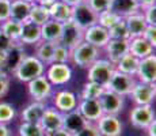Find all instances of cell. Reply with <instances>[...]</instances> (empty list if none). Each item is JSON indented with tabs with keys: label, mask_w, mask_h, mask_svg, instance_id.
I'll return each mask as SVG.
<instances>
[{
	"label": "cell",
	"mask_w": 156,
	"mask_h": 136,
	"mask_svg": "<svg viewBox=\"0 0 156 136\" xmlns=\"http://www.w3.org/2000/svg\"><path fill=\"white\" fill-rule=\"evenodd\" d=\"M61 2L67 3L68 6H71V7H75V6H77L79 3H82L83 0H61Z\"/></svg>",
	"instance_id": "51"
},
{
	"label": "cell",
	"mask_w": 156,
	"mask_h": 136,
	"mask_svg": "<svg viewBox=\"0 0 156 136\" xmlns=\"http://www.w3.org/2000/svg\"><path fill=\"white\" fill-rule=\"evenodd\" d=\"M73 136H101L99 131H98V127L92 123H87L80 131L75 132Z\"/></svg>",
	"instance_id": "39"
},
{
	"label": "cell",
	"mask_w": 156,
	"mask_h": 136,
	"mask_svg": "<svg viewBox=\"0 0 156 136\" xmlns=\"http://www.w3.org/2000/svg\"><path fill=\"white\" fill-rule=\"evenodd\" d=\"M130 97L133 98L136 105H152L156 97L155 84L136 82V84H134L133 90L130 93Z\"/></svg>",
	"instance_id": "10"
},
{
	"label": "cell",
	"mask_w": 156,
	"mask_h": 136,
	"mask_svg": "<svg viewBox=\"0 0 156 136\" xmlns=\"http://www.w3.org/2000/svg\"><path fill=\"white\" fill-rule=\"evenodd\" d=\"M0 136H11L10 128L3 123H0Z\"/></svg>",
	"instance_id": "48"
},
{
	"label": "cell",
	"mask_w": 156,
	"mask_h": 136,
	"mask_svg": "<svg viewBox=\"0 0 156 136\" xmlns=\"http://www.w3.org/2000/svg\"><path fill=\"white\" fill-rule=\"evenodd\" d=\"M0 29H2L12 41H15V42L19 41L20 33H22V23L20 22H16V20H12V19H7L5 22L2 23Z\"/></svg>",
	"instance_id": "32"
},
{
	"label": "cell",
	"mask_w": 156,
	"mask_h": 136,
	"mask_svg": "<svg viewBox=\"0 0 156 136\" xmlns=\"http://www.w3.org/2000/svg\"><path fill=\"white\" fill-rule=\"evenodd\" d=\"M139 61L140 59H137L136 56H133L132 53H126L122 59H119V61H117L114 64V68L117 71L122 72V74L134 76L137 72V68H139Z\"/></svg>",
	"instance_id": "29"
},
{
	"label": "cell",
	"mask_w": 156,
	"mask_h": 136,
	"mask_svg": "<svg viewBox=\"0 0 156 136\" xmlns=\"http://www.w3.org/2000/svg\"><path fill=\"white\" fill-rule=\"evenodd\" d=\"M83 35H84V30L79 27L73 20H68V22L62 23V31L61 38H60V44L67 46L68 49H72L76 46L77 44L83 41Z\"/></svg>",
	"instance_id": "9"
},
{
	"label": "cell",
	"mask_w": 156,
	"mask_h": 136,
	"mask_svg": "<svg viewBox=\"0 0 156 136\" xmlns=\"http://www.w3.org/2000/svg\"><path fill=\"white\" fill-rule=\"evenodd\" d=\"M58 44V42H57ZM37 45V49H35V57H37L40 61H42L44 64L49 65L52 64V59H53V50H55L56 42H49V41H42L41 40Z\"/></svg>",
	"instance_id": "30"
},
{
	"label": "cell",
	"mask_w": 156,
	"mask_h": 136,
	"mask_svg": "<svg viewBox=\"0 0 156 136\" xmlns=\"http://www.w3.org/2000/svg\"><path fill=\"white\" fill-rule=\"evenodd\" d=\"M29 94L34 101L45 102L52 95V84L46 79L45 75H41L38 78H34L33 80L27 82Z\"/></svg>",
	"instance_id": "8"
},
{
	"label": "cell",
	"mask_w": 156,
	"mask_h": 136,
	"mask_svg": "<svg viewBox=\"0 0 156 136\" xmlns=\"http://www.w3.org/2000/svg\"><path fill=\"white\" fill-rule=\"evenodd\" d=\"M72 20L83 30L88 29L90 26H94L98 23V13H95L87 0H83L77 6L72 7Z\"/></svg>",
	"instance_id": "4"
},
{
	"label": "cell",
	"mask_w": 156,
	"mask_h": 136,
	"mask_svg": "<svg viewBox=\"0 0 156 136\" xmlns=\"http://www.w3.org/2000/svg\"><path fill=\"white\" fill-rule=\"evenodd\" d=\"M41 41V26L31 20H26L22 23V33H20L19 41L20 44H38Z\"/></svg>",
	"instance_id": "21"
},
{
	"label": "cell",
	"mask_w": 156,
	"mask_h": 136,
	"mask_svg": "<svg viewBox=\"0 0 156 136\" xmlns=\"http://www.w3.org/2000/svg\"><path fill=\"white\" fill-rule=\"evenodd\" d=\"M98 131L101 136H121L122 123L114 114H103L97 121Z\"/></svg>",
	"instance_id": "13"
},
{
	"label": "cell",
	"mask_w": 156,
	"mask_h": 136,
	"mask_svg": "<svg viewBox=\"0 0 156 136\" xmlns=\"http://www.w3.org/2000/svg\"><path fill=\"white\" fill-rule=\"evenodd\" d=\"M71 50V60L75 65L80 68H88L95 60L99 59V49L94 45L88 44L86 41H82L73 46Z\"/></svg>",
	"instance_id": "2"
},
{
	"label": "cell",
	"mask_w": 156,
	"mask_h": 136,
	"mask_svg": "<svg viewBox=\"0 0 156 136\" xmlns=\"http://www.w3.org/2000/svg\"><path fill=\"white\" fill-rule=\"evenodd\" d=\"M46 79L50 82V84H65L71 80L72 78V69L68 64H58V63H52L49 64V68L46 71Z\"/></svg>",
	"instance_id": "14"
},
{
	"label": "cell",
	"mask_w": 156,
	"mask_h": 136,
	"mask_svg": "<svg viewBox=\"0 0 156 136\" xmlns=\"http://www.w3.org/2000/svg\"><path fill=\"white\" fill-rule=\"evenodd\" d=\"M87 3H88L90 7L98 14L109 10V7H110V0H87Z\"/></svg>",
	"instance_id": "40"
},
{
	"label": "cell",
	"mask_w": 156,
	"mask_h": 136,
	"mask_svg": "<svg viewBox=\"0 0 156 136\" xmlns=\"http://www.w3.org/2000/svg\"><path fill=\"white\" fill-rule=\"evenodd\" d=\"M143 10H144V13L141 14H143L144 19H145L147 25H156V7L155 6H149V7L143 8Z\"/></svg>",
	"instance_id": "44"
},
{
	"label": "cell",
	"mask_w": 156,
	"mask_h": 136,
	"mask_svg": "<svg viewBox=\"0 0 156 136\" xmlns=\"http://www.w3.org/2000/svg\"><path fill=\"white\" fill-rule=\"evenodd\" d=\"M136 76H139V80L143 83L155 84L156 80V56L155 53L144 57L139 61Z\"/></svg>",
	"instance_id": "11"
},
{
	"label": "cell",
	"mask_w": 156,
	"mask_h": 136,
	"mask_svg": "<svg viewBox=\"0 0 156 136\" xmlns=\"http://www.w3.org/2000/svg\"><path fill=\"white\" fill-rule=\"evenodd\" d=\"M155 2L156 0H137V3L140 6V10L149 7V6H155Z\"/></svg>",
	"instance_id": "47"
},
{
	"label": "cell",
	"mask_w": 156,
	"mask_h": 136,
	"mask_svg": "<svg viewBox=\"0 0 156 136\" xmlns=\"http://www.w3.org/2000/svg\"><path fill=\"white\" fill-rule=\"evenodd\" d=\"M29 19L31 22L37 23V25L42 26L45 22L50 19L49 15V7H45V6L37 4V3H33L31 4V10H30V17Z\"/></svg>",
	"instance_id": "31"
},
{
	"label": "cell",
	"mask_w": 156,
	"mask_h": 136,
	"mask_svg": "<svg viewBox=\"0 0 156 136\" xmlns=\"http://www.w3.org/2000/svg\"><path fill=\"white\" fill-rule=\"evenodd\" d=\"M19 136H45V132L40 123H25L19 125Z\"/></svg>",
	"instance_id": "34"
},
{
	"label": "cell",
	"mask_w": 156,
	"mask_h": 136,
	"mask_svg": "<svg viewBox=\"0 0 156 136\" xmlns=\"http://www.w3.org/2000/svg\"><path fill=\"white\" fill-rule=\"evenodd\" d=\"M71 60V50L62 44H56L55 50H53V59L52 63H58V64H68Z\"/></svg>",
	"instance_id": "36"
},
{
	"label": "cell",
	"mask_w": 156,
	"mask_h": 136,
	"mask_svg": "<svg viewBox=\"0 0 156 136\" xmlns=\"http://www.w3.org/2000/svg\"><path fill=\"white\" fill-rule=\"evenodd\" d=\"M156 121H152L151 124H149V127L147 128V131H148V136H156Z\"/></svg>",
	"instance_id": "49"
},
{
	"label": "cell",
	"mask_w": 156,
	"mask_h": 136,
	"mask_svg": "<svg viewBox=\"0 0 156 136\" xmlns=\"http://www.w3.org/2000/svg\"><path fill=\"white\" fill-rule=\"evenodd\" d=\"M154 50L155 46H152L144 37H134L129 40V53H132L140 60L152 54Z\"/></svg>",
	"instance_id": "24"
},
{
	"label": "cell",
	"mask_w": 156,
	"mask_h": 136,
	"mask_svg": "<svg viewBox=\"0 0 156 136\" xmlns=\"http://www.w3.org/2000/svg\"><path fill=\"white\" fill-rule=\"evenodd\" d=\"M15 41H12L2 29H0V53H5L7 50H10L12 48Z\"/></svg>",
	"instance_id": "42"
},
{
	"label": "cell",
	"mask_w": 156,
	"mask_h": 136,
	"mask_svg": "<svg viewBox=\"0 0 156 136\" xmlns=\"http://www.w3.org/2000/svg\"><path fill=\"white\" fill-rule=\"evenodd\" d=\"M110 11L121 18H126L128 15L140 13V6L137 0H110Z\"/></svg>",
	"instance_id": "20"
},
{
	"label": "cell",
	"mask_w": 156,
	"mask_h": 136,
	"mask_svg": "<svg viewBox=\"0 0 156 136\" xmlns=\"http://www.w3.org/2000/svg\"><path fill=\"white\" fill-rule=\"evenodd\" d=\"M15 108L8 102H0V123L7 124L15 119Z\"/></svg>",
	"instance_id": "38"
},
{
	"label": "cell",
	"mask_w": 156,
	"mask_h": 136,
	"mask_svg": "<svg viewBox=\"0 0 156 136\" xmlns=\"http://www.w3.org/2000/svg\"><path fill=\"white\" fill-rule=\"evenodd\" d=\"M25 50L20 42H15L10 50L5 53H0V71L4 72H14L22 59L25 57Z\"/></svg>",
	"instance_id": "6"
},
{
	"label": "cell",
	"mask_w": 156,
	"mask_h": 136,
	"mask_svg": "<svg viewBox=\"0 0 156 136\" xmlns=\"http://www.w3.org/2000/svg\"><path fill=\"white\" fill-rule=\"evenodd\" d=\"M121 19H122L121 17H118V15L114 14L113 11H110V10H106V11H103V13L98 14V25L103 26L105 29H107V30Z\"/></svg>",
	"instance_id": "37"
},
{
	"label": "cell",
	"mask_w": 156,
	"mask_h": 136,
	"mask_svg": "<svg viewBox=\"0 0 156 136\" xmlns=\"http://www.w3.org/2000/svg\"><path fill=\"white\" fill-rule=\"evenodd\" d=\"M11 0H0V23L10 19Z\"/></svg>",
	"instance_id": "41"
},
{
	"label": "cell",
	"mask_w": 156,
	"mask_h": 136,
	"mask_svg": "<svg viewBox=\"0 0 156 136\" xmlns=\"http://www.w3.org/2000/svg\"><path fill=\"white\" fill-rule=\"evenodd\" d=\"M99 102L102 110H103V114H114V116H117L124 108V97L115 94V93L110 91L107 89H105V91L99 97Z\"/></svg>",
	"instance_id": "12"
},
{
	"label": "cell",
	"mask_w": 156,
	"mask_h": 136,
	"mask_svg": "<svg viewBox=\"0 0 156 136\" xmlns=\"http://www.w3.org/2000/svg\"><path fill=\"white\" fill-rule=\"evenodd\" d=\"M45 109H46L45 102L34 101L22 110L20 119H22V121H25V123H40Z\"/></svg>",
	"instance_id": "26"
},
{
	"label": "cell",
	"mask_w": 156,
	"mask_h": 136,
	"mask_svg": "<svg viewBox=\"0 0 156 136\" xmlns=\"http://www.w3.org/2000/svg\"><path fill=\"white\" fill-rule=\"evenodd\" d=\"M23 2H27V3H34L35 0H23Z\"/></svg>",
	"instance_id": "52"
},
{
	"label": "cell",
	"mask_w": 156,
	"mask_h": 136,
	"mask_svg": "<svg viewBox=\"0 0 156 136\" xmlns=\"http://www.w3.org/2000/svg\"><path fill=\"white\" fill-rule=\"evenodd\" d=\"M45 136H73V135H72L71 132L65 131L64 128H58V129H56V131H52V132L45 134Z\"/></svg>",
	"instance_id": "46"
},
{
	"label": "cell",
	"mask_w": 156,
	"mask_h": 136,
	"mask_svg": "<svg viewBox=\"0 0 156 136\" xmlns=\"http://www.w3.org/2000/svg\"><path fill=\"white\" fill-rule=\"evenodd\" d=\"M109 35L113 40H129V38H130L129 37V31H128L126 25H125L124 18H122L121 20H118L114 26L110 27Z\"/></svg>",
	"instance_id": "35"
},
{
	"label": "cell",
	"mask_w": 156,
	"mask_h": 136,
	"mask_svg": "<svg viewBox=\"0 0 156 136\" xmlns=\"http://www.w3.org/2000/svg\"><path fill=\"white\" fill-rule=\"evenodd\" d=\"M40 125L42 127L45 134L62 128V113L56 108H46L41 117Z\"/></svg>",
	"instance_id": "17"
},
{
	"label": "cell",
	"mask_w": 156,
	"mask_h": 136,
	"mask_svg": "<svg viewBox=\"0 0 156 136\" xmlns=\"http://www.w3.org/2000/svg\"><path fill=\"white\" fill-rule=\"evenodd\" d=\"M55 108L61 112V113H67V112L76 109L77 108L76 94L72 91H68V90L57 93L55 97Z\"/></svg>",
	"instance_id": "23"
},
{
	"label": "cell",
	"mask_w": 156,
	"mask_h": 136,
	"mask_svg": "<svg viewBox=\"0 0 156 136\" xmlns=\"http://www.w3.org/2000/svg\"><path fill=\"white\" fill-rule=\"evenodd\" d=\"M129 117L133 127L139 129H147L149 124L155 121V112L152 105H136V108L132 109Z\"/></svg>",
	"instance_id": "7"
},
{
	"label": "cell",
	"mask_w": 156,
	"mask_h": 136,
	"mask_svg": "<svg viewBox=\"0 0 156 136\" xmlns=\"http://www.w3.org/2000/svg\"><path fill=\"white\" fill-rule=\"evenodd\" d=\"M134 84H136V79H134L132 75L122 74V72L114 69L106 89L115 93V94L121 95V97H126V95H130Z\"/></svg>",
	"instance_id": "5"
},
{
	"label": "cell",
	"mask_w": 156,
	"mask_h": 136,
	"mask_svg": "<svg viewBox=\"0 0 156 136\" xmlns=\"http://www.w3.org/2000/svg\"><path fill=\"white\" fill-rule=\"evenodd\" d=\"M49 15L50 19L65 23L72 19V7L61 0H57L49 7Z\"/></svg>",
	"instance_id": "27"
},
{
	"label": "cell",
	"mask_w": 156,
	"mask_h": 136,
	"mask_svg": "<svg viewBox=\"0 0 156 136\" xmlns=\"http://www.w3.org/2000/svg\"><path fill=\"white\" fill-rule=\"evenodd\" d=\"M141 37L145 38L152 46H156V25H148L147 26V29L144 30Z\"/></svg>",
	"instance_id": "45"
},
{
	"label": "cell",
	"mask_w": 156,
	"mask_h": 136,
	"mask_svg": "<svg viewBox=\"0 0 156 136\" xmlns=\"http://www.w3.org/2000/svg\"><path fill=\"white\" fill-rule=\"evenodd\" d=\"M62 31V23L57 20L49 19L41 26V40L49 42H60Z\"/></svg>",
	"instance_id": "25"
},
{
	"label": "cell",
	"mask_w": 156,
	"mask_h": 136,
	"mask_svg": "<svg viewBox=\"0 0 156 136\" xmlns=\"http://www.w3.org/2000/svg\"><path fill=\"white\" fill-rule=\"evenodd\" d=\"M105 91V87L101 84L95 83V82H90L87 80V83L83 87L82 97L80 99H91V98H97L99 99V97L102 95V93Z\"/></svg>",
	"instance_id": "33"
},
{
	"label": "cell",
	"mask_w": 156,
	"mask_h": 136,
	"mask_svg": "<svg viewBox=\"0 0 156 136\" xmlns=\"http://www.w3.org/2000/svg\"><path fill=\"white\" fill-rule=\"evenodd\" d=\"M77 109L83 114V117L87 121H98L102 116H103V110H102L101 102L97 98L91 99H80L77 102Z\"/></svg>",
	"instance_id": "16"
},
{
	"label": "cell",
	"mask_w": 156,
	"mask_h": 136,
	"mask_svg": "<svg viewBox=\"0 0 156 136\" xmlns=\"http://www.w3.org/2000/svg\"><path fill=\"white\" fill-rule=\"evenodd\" d=\"M55 2H57V0H35L34 3L41 4V6H45V7H50V6H52Z\"/></svg>",
	"instance_id": "50"
},
{
	"label": "cell",
	"mask_w": 156,
	"mask_h": 136,
	"mask_svg": "<svg viewBox=\"0 0 156 136\" xmlns=\"http://www.w3.org/2000/svg\"><path fill=\"white\" fill-rule=\"evenodd\" d=\"M114 64L110 63L109 60H102L98 59L88 67V75H87V80L95 82V83L101 84L106 89L107 83H109L110 78H112L114 72Z\"/></svg>",
	"instance_id": "3"
},
{
	"label": "cell",
	"mask_w": 156,
	"mask_h": 136,
	"mask_svg": "<svg viewBox=\"0 0 156 136\" xmlns=\"http://www.w3.org/2000/svg\"><path fill=\"white\" fill-rule=\"evenodd\" d=\"M109 57V61L115 64L117 61H119V59L129 53V40H113L110 38L109 42L105 46Z\"/></svg>",
	"instance_id": "18"
},
{
	"label": "cell",
	"mask_w": 156,
	"mask_h": 136,
	"mask_svg": "<svg viewBox=\"0 0 156 136\" xmlns=\"http://www.w3.org/2000/svg\"><path fill=\"white\" fill-rule=\"evenodd\" d=\"M33 3L23 2V0H11V13L10 19L16 20V22H26L29 20L30 10H31Z\"/></svg>",
	"instance_id": "28"
},
{
	"label": "cell",
	"mask_w": 156,
	"mask_h": 136,
	"mask_svg": "<svg viewBox=\"0 0 156 136\" xmlns=\"http://www.w3.org/2000/svg\"><path fill=\"white\" fill-rule=\"evenodd\" d=\"M87 123H90V121H87L84 117H83V114L80 113L77 108L71 112H67V113H62V128L65 131L71 132L72 135L75 132L80 131Z\"/></svg>",
	"instance_id": "19"
},
{
	"label": "cell",
	"mask_w": 156,
	"mask_h": 136,
	"mask_svg": "<svg viewBox=\"0 0 156 136\" xmlns=\"http://www.w3.org/2000/svg\"><path fill=\"white\" fill-rule=\"evenodd\" d=\"M44 72H45V64L42 61H40L35 56H25L12 74L18 80L27 83L34 78L44 75Z\"/></svg>",
	"instance_id": "1"
},
{
	"label": "cell",
	"mask_w": 156,
	"mask_h": 136,
	"mask_svg": "<svg viewBox=\"0 0 156 136\" xmlns=\"http://www.w3.org/2000/svg\"><path fill=\"white\" fill-rule=\"evenodd\" d=\"M124 20H125V25H126V27H128L129 37L130 38L141 37L144 30H145L147 26H148L141 13H136V14L128 15L126 18H124ZM130 38H129V40H130Z\"/></svg>",
	"instance_id": "22"
},
{
	"label": "cell",
	"mask_w": 156,
	"mask_h": 136,
	"mask_svg": "<svg viewBox=\"0 0 156 136\" xmlns=\"http://www.w3.org/2000/svg\"><path fill=\"white\" fill-rule=\"evenodd\" d=\"M109 40H110L109 30L105 29L103 26L98 25V23L97 25H94V26H90L88 29L84 30L83 41L94 45V46H97L98 49L106 46V44L109 42Z\"/></svg>",
	"instance_id": "15"
},
{
	"label": "cell",
	"mask_w": 156,
	"mask_h": 136,
	"mask_svg": "<svg viewBox=\"0 0 156 136\" xmlns=\"http://www.w3.org/2000/svg\"><path fill=\"white\" fill-rule=\"evenodd\" d=\"M10 90V76L7 72L0 71V98H3Z\"/></svg>",
	"instance_id": "43"
}]
</instances>
